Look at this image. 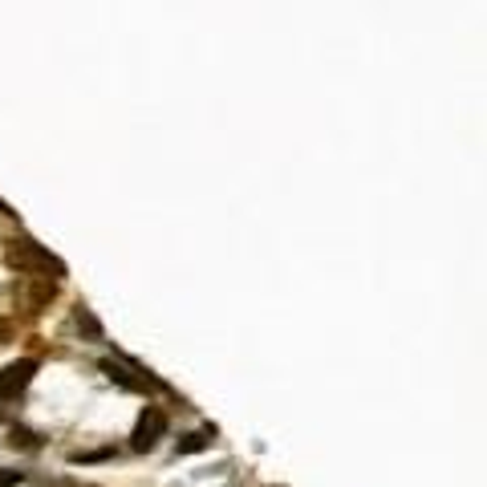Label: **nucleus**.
Here are the masks:
<instances>
[{"label": "nucleus", "mask_w": 487, "mask_h": 487, "mask_svg": "<svg viewBox=\"0 0 487 487\" xmlns=\"http://www.w3.org/2000/svg\"><path fill=\"white\" fill-rule=\"evenodd\" d=\"M4 260H9V268H12V272H20V277H49V272H53V280L66 277V264H61L53 252L41 248L37 240H29V236L9 240Z\"/></svg>", "instance_id": "obj_1"}, {"label": "nucleus", "mask_w": 487, "mask_h": 487, "mask_svg": "<svg viewBox=\"0 0 487 487\" xmlns=\"http://www.w3.org/2000/svg\"><path fill=\"white\" fill-rule=\"evenodd\" d=\"M162 435H167V411H159V406H146V411L138 414V422H134L130 447L138 451V455H143V451H154Z\"/></svg>", "instance_id": "obj_2"}, {"label": "nucleus", "mask_w": 487, "mask_h": 487, "mask_svg": "<svg viewBox=\"0 0 487 487\" xmlns=\"http://www.w3.org/2000/svg\"><path fill=\"white\" fill-rule=\"evenodd\" d=\"M33 373H37V362H33V357H20V362L4 365V370H0V406L29 390Z\"/></svg>", "instance_id": "obj_3"}, {"label": "nucleus", "mask_w": 487, "mask_h": 487, "mask_svg": "<svg viewBox=\"0 0 487 487\" xmlns=\"http://www.w3.org/2000/svg\"><path fill=\"white\" fill-rule=\"evenodd\" d=\"M53 296H58V280H53V277H25L20 301H25V309H29V313H45Z\"/></svg>", "instance_id": "obj_4"}, {"label": "nucleus", "mask_w": 487, "mask_h": 487, "mask_svg": "<svg viewBox=\"0 0 487 487\" xmlns=\"http://www.w3.org/2000/svg\"><path fill=\"white\" fill-rule=\"evenodd\" d=\"M211 439H216V427L187 430V435H179V443H175V455H200V451L211 447Z\"/></svg>", "instance_id": "obj_5"}, {"label": "nucleus", "mask_w": 487, "mask_h": 487, "mask_svg": "<svg viewBox=\"0 0 487 487\" xmlns=\"http://www.w3.org/2000/svg\"><path fill=\"white\" fill-rule=\"evenodd\" d=\"M74 325H77V334L86 337V342H102V321H98V317L90 313L86 305L74 309Z\"/></svg>", "instance_id": "obj_6"}, {"label": "nucleus", "mask_w": 487, "mask_h": 487, "mask_svg": "<svg viewBox=\"0 0 487 487\" xmlns=\"http://www.w3.org/2000/svg\"><path fill=\"white\" fill-rule=\"evenodd\" d=\"M9 447H12V451H37L41 439L33 435V430H25V427H12V430H9Z\"/></svg>", "instance_id": "obj_7"}, {"label": "nucleus", "mask_w": 487, "mask_h": 487, "mask_svg": "<svg viewBox=\"0 0 487 487\" xmlns=\"http://www.w3.org/2000/svg\"><path fill=\"white\" fill-rule=\"evenodd\" d=\"M110 455H114L110 447H102V451H74L69 463H74V467H77V463H102V459H110Z\"/></svg>", "instance_id": "obj_8"}, {"label": "nucleus", "mask_w": 487, "mask_h": 487, "mask_svg": "<svg viewBox=\"0 0 487 487\" xmlns=\"http://www.w3.org/2000/svg\"><path fill=\"white\" fill-rule=\"evenodd\" d=\"M12 342H17V321H12V317H0V350Z\"/></svg>", "instance_id": "obj_9"}, {"label": "nucleus", "mask_w": 487, "mask_h": 487, "mask_svg": "<svg viewBox=\"0 0 487 487\" xmlns=\"http://www.w3.org/2000/svg\"><path fill=\"white\" fill-rule=\"evenodd\" d=\"M25 479V471H12V467H0V487H12Z\"/></svg>", "instance_id": "obj_10"}, {"label": "nucleus", "mask_w": 487, "mask_h": 487, "mask_svg": "<svg viewBox=\"0 0 487 487\" xmlns=\"http://www.w3.org/2000/svg\"><path fill=\"white\" fill-rule=\"evenodd\" d=\"M0 216H12V211H9V203H4V200H0Z\"/></svg>", "instance_id": "obj_11"}]
</instances>
